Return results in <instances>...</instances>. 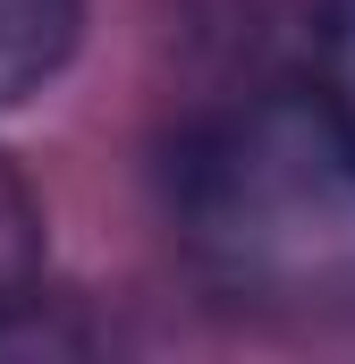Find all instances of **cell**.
Segmentation results:
<instances>
[{"mask_svg":"<svg viewBox=\"0 0 355 364\" xmlns=\"http://www.w3.org/2000/svg\"><path fill=\"white\" fill-rule=\"evenodd\" d=\"M170 237L237 314L355 322V77L203 110L170 153Z\"/></svg>","mask_w":355,"mask_h":364,"instance_id":"6da1fadb","label":"cell"},{"mask_svg":"<svg viewBox=\"0 0 355 364\" xmlns=\"http://www.w3.org/2000/svg\"><path fill=\"white\" fill-rule=\"evenodd\" d=\"M85 34V0H0V110L34 102Z\"/></svg>","mask_w":355,"mask_h":364,"instance_id":"7a4b0ae2","label":"cell"},{"mask_svg":"<svg viewBox=\"0 0 355 364\" xmlns=\"http://www.w3.org/2000/svg\"><path fill=\"white\" fill-rule=\"evenodd\" d=\"M34 288H43V203H34L26 170L0 153V322H17L34 305Z\"/></svg>","mask_w":355,"mask_h":364,"instance_id":"3957f363","label":"cell"},{"mask_svg":"<svg viewBox=\"0 0 355 364\" xmlns=\"http://www.w3.org/2000/svg\"><path fill=\"white\" fill-rule=\"evenodd\" d=\"M330 26H339V77H355V0H330Z\"/></svg>","mask_w":355,"mask_h":364,"instance_id":"277c9868","label":"cell"}]
</instances>
